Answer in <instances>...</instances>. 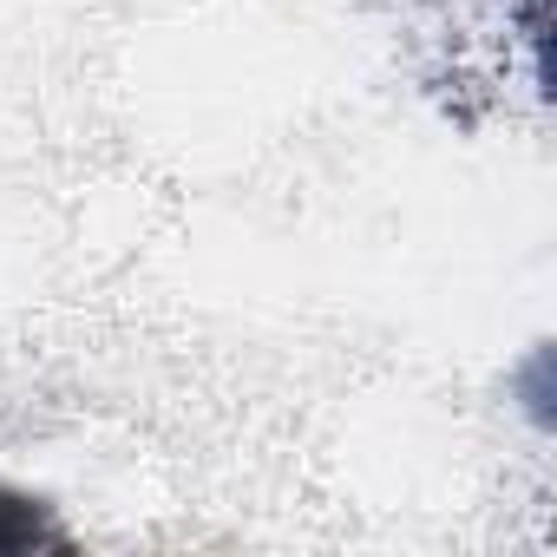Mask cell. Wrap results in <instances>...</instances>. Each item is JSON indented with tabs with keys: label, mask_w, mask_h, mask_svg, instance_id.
I'll return each mask as SVG.
<instances>
[{
	"label": "cell",
	"mask_w": 557,
	"mask_h": 557,
	"mask_svg": "<svg viewBox=\"0 0 557 557\" xmlns=\"http://www.w3.org/2000/svg\"><path fill=\"white\" fill-rule=\"evenodd\" d=\"M34 544H53V524L40 518V505L0 492V550H34Z\"/></svg>",
	"instance_id": "obj_1"
}]
</instances>
